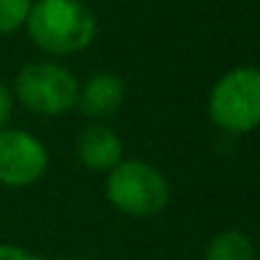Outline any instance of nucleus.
I'll use <instances>...</instances> for the list:
<instances>
[{
    "mask_svg": "<svg viewBox=\"0 0 260 260\" xmlns=\"http://www.w3.org/2000/svg\"><path fill=\"white\" fill-rule=\"evenodd\" d=\"M25 30L36 48L61 58L86 51L99 33V23L84 0H43L33 3Z\"/></svg>",
    "mask_w": 260,
    "mask_h": 260,
    "instance_id": "obj_1",
    "label": "nucleus"
},
{
    "mask_svg": "<svg viewBox=\"0 0 260 260\" xmlns=\"http://www.w3.org/2000/svg\"><path fill=\"white\" fill-rule=\"evenodd\" d=\"M104 194L114 210L129 217H152L167 207L170 182L144 159H121L106 172Z\"/></svg>",
    "mask_w": 260,
    "mask_h": 260,
    "instance_id": "obj_2",
    "label": "nucleus"
},
{
    "mask_svg": "<svg viewBox=\"0 0 260 260\" xmlns=\"http://www.w3.org/2000/svg\"><path fill=\"white\" fill-rule=\"evenodd\" d=\"M210 119L228 134H250L260 126V69L238 66L222 74L207 99Z\"/></svg>",
    "mask_w": 260,
    "mask_h": 260,
    "instance_id": "obj_3",
    "label": "nucleus"
},
{
    "mask_svg": "<svg viewBox=\"0 0 260 260\" xmlns=\"http://www.w3.org/2000/svg\"><path fill=\"white\" fill-rule=\"evenodd\" d=\"M79 79L61 63L36 61L18 71L13 96L28 111L41 116H61L79 101Z\"/></svg>",
    "mask_w": 260,
    "mask_h": 260,
    "instance_id": "obj_4",
    "label": "nucleus"
},
{
    "mask_svg": "<svg viewBox=\"0 0 260 260\" xmlns=\"http://www.w3.org/2000/svg\"><path fill=\"white\" fill-rule=\"evenodd\" d=\"M46 144L23 129H0V184L8 189H23L36 184L48 170Z\"/></svg>",
    "mask_w": 260,
    "mask_h": 260,
    "instance_id": "obj_5",
    "label": "nucleus"
},
{
    "mask_svg": "<svg viewBox=\"0 0 260 260\" xmlns=\"http://www.w3.org/2000/svg\"><path fill=\"white\" fill-rule=\"evenodd\" d=\"M76 154L91 172H109L124 159V144L114 129L104 124H91L79 134Z\"/></svg>",
    "mask_w": 260,
    "mask_h": 260,
    "instance_id": "obj_6",
    "label": "nucleus"
},
{
    "mask_svg": "<svg viewBox=\"0 0 260 260\" xmlns=\"http://www.w3.org/2000/svg\"><path fill=\"white\" fill-rule=\"evenodd\" d=\"M126 86L116 74H93L86 84L79 86V101L76 106L88 119H106L116 114L124 104Z\"/></svg>",
    "mask_w": 260,
    "mask_h": 260,
    "instance_id": "obj_7",
    "label": "nucleus"
},
{
    "mask_svg": "<svg viewBox=\"0 0 260 260\" xmlns=\"http://www.w3.org/2000/svg\"><path fill=\"white\" fill-rule=\"evenodd\" d=\"M255 255L258 248L243 230H222L205 248V260H255Z\"/></svg>",
    "mask_w": 260,
    "mask_h": 260,
    "instance_id": "obj_8",
    "label": "nucleus"
},
{
    "mask_svg": "<svg viewBox=\"0 0 260 260\" xmlns=\"http://www.w3.org/2000/svg\"><path fill=\"white\" fill-rule=\"evenodd\" d=\"M33 0H0V36L25 28Z\"/></svg>",
    "mask_w": 260,
    "mask_h": 260,
    "instance_id": "obj_9",
    "label": "nucleus"
},
{
    "mask_svg": "<svg viewBox=\"0 0 260 260\" xmlns=\"http://www.w3.org/2000/svg\"><path fill=\"white\" fill-rule=\"evenodd\" d=\"M13 109H15V96L13 91L0 81V129L8 126L10 116H13Z\"/></svg>",
    "mask_w": 260,
    "mask_h": 260,
    "instance_id": "obj_10",
    "label": "nucleus"
},
{
    "mask_svg": "<svg viewBox=\"0 0 260 260\" xmlns=\"http://www.w3.org/2000/svg\"><path fill=\"white\" fill-rule=\"evenodd\" d=\"M0 260H43L41 255L20 248V245H13V243H0Z\"/></svg>",
    "mask_w": 260,
    "mask_h": 260,
    "instance_id": "obj_11",
    "label": "nucleus"
},
{
    "mask_svg": "<svg viewBox=\"0 0 260 260\" xmlns=\"http://www.w3.org/2000/svg\"><path fill=\"white\" fill-rule=\"evenodd\" d=\"M255 248H258V255H260V238H258V245H255Z\"/></svg>",
    "mask_w": 260,
    "mask_h": 260,
    "instance_id": "obj_12",
    "label": "nucleus"
},
{
    "mask_svg": "<svg viewBox=\"0 0 260 260\" xmlns=\"http://www.w3.org/2000/svg\"><path fill=\"white\" fill-rule=\"evenodd\" d=\"M63 260H84V258H63Z\"/></svg>",
    "mask_w": 260,
    "mask_h": 260,
    "instance_id": "obj_13",
    "label": "nucleus"
},
{
    "mask_svg": "<svg viewBox=\"0 0 260 260\" xmlns=\"http://www.w3.org/2000/svg\"><path fill=\"white\" fill-rule=\"evenodd\" d=\"M33 3H43V0H33Z\"/></svg>",
    "mask_w": 260,
    "mask_h": 260,
    "instance_id": "obj_14",
    "label": "nucleus"
}]
</instances>
